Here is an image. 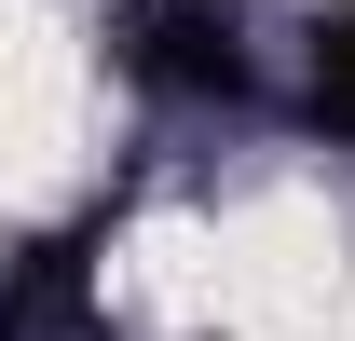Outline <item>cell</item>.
Listing matches in <instances>:
<instances>
[{
    "label": "cell",
    "mask_w": 355,
    "mask_h": 341,
    "mask_svg": "<svg viewBox=\"0 0 355 341\" xmlns=\"http://www.w3.org/2000/svg\"><path fill=\"white\" fill-rule=\"evenodd\" d=\"M123 69L150 96H246V28H232V0H137Z\"/></svg>",
    "instance_id": "cell-1"
},
{
    "label": "cell",
    "mask_w": 355,
    "mask_h": 341,
    "mask_svg": "<svg viewBox=\"0 0 355 341\" xmlns=\"http://www.w3.org/2000/svg\"><path fill=\"white\" fill-rule=\"evenodd\" d=\"M96 328V232H42L0 259V341H83Z\"/></svg>",
    "instance_id": "cell-2"
},
{
    "label": "cell",
    "mask_w": 355,
    "mask_h": 341,
    "mask_svg": "<svg viewBox=\"0 0 355 341\" xmlns=\"http://www.w3.org/2000/svg\"><path fill=\"white\" fill-rule=\"evenodd\" d=\"M314 123L355 137V0H342V14H314Z\"/></svg>",
    "instance_id": "cell-3"
}]
</instances>
